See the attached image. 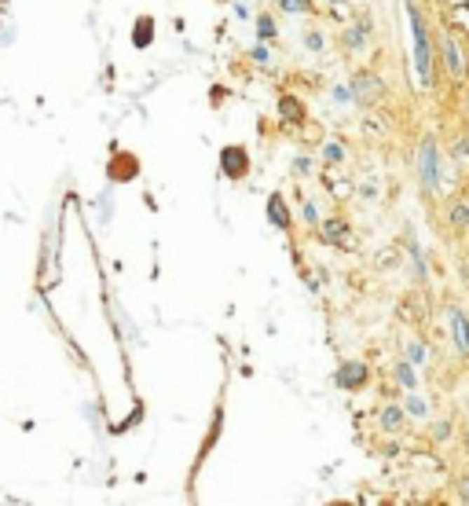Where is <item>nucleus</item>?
<instances>
[{
	"mask_svg": "<svg viewBox=\"0 0 469 506\" xmlns=\"http://www.w3.org/2000/svg\"><path fill=\"white\" fill-rule=\"evenodd\" d=\"M407 360H411L414 367H422V364L429 360V349L422 345V341H411V345H407Z\"/></svg>",
	"mask_w": 469,
	"mask_h": 506,
	"instance_id": "nucleus-21",
	"label": "nucleus"
},
{
	"mask_svg": "<svg viewBox=\"0 0 469 506\" xmlns=\"http://www.w3.org/2000/svg\"><path fill=\"white\" fill-rule=\"evenodd\" d=\"M264 213H268V224H271V227H279V232H290V227H294V217H290V206H286V199H283L279 191L268 194Z\"/></svg>",
	"mask_w": 469,
	"mask_h": 506,
	"instance_id": "nucleus-9",
	"label": "nucleus"
},
{
	"mask_svg": "<svg viewBox=\"0 0 469 506\" xmlns=\"http://www.w3.org/2000/svg\"><path fill=\"white\" fill-rule=\"evenodd\" d=\"M447 326H451V341H455V352L462 360H469V316L462 308H451L447 312Z\"/></svg>",
	"mask_w": 469,
	"mask_h": 506,
	"instance_id": "nucleus-7",
	"label": "nucleus"
},
{
	"mask_svg": "<svg viewBox=\"0 0 469 506\" xmlns=\"http://www.w3.org/2000/svg\"><path fill=\"white\" fill-rule=\"evenodd\" d=\"M465 444H469V430H465Z\"/></svg>",
	"mask_w": 469,
	"mask_h": 506,
	"instance_id": "nucleus-31",
	"label": "nucleus"
},
{
	"mask_svg": "<svg viewBox=\"0 0 469 506\" xmlns=\"http://www.w3.org/2000/svg\"><path fill=\"white\" fill-rule=\"evenodd\" d=\"M330 95H334V103H348L352 100V85H334Z\"/></svg>",
	"mask_w": 469,
	"mask_h": 506,
	"instance_id": "nucleus-27",
	"label": "nucleus"
},
{
	"mask_svg": "<svg viewBox=\"0 0 469 506\" xmlns=\"http://www.w3.org/2000/svg\"><path fill=\"white\" fill-rule=\"evenodd\" d=\"M455 495H458V502H469V473H462L455 481Z\"/></svg>",
	"mask_w": 469,
	"mask_h": 506,
	"instance_id": "nucleus-26",
	"label": "nucleus"
},
{
	"mask_svg": "<svg viewBox=\"0 0 469 506\" xmlns=\"http://www.w3.org/2000/svg\"><path fill=\"white\" fill-rule=\"evenodd\" d=\"M250 59H253V62H261V67H268V62H271L268 44H264V41H261V44H253V48H250Z\"/></svg>",
	"mask_w": 469,
	"mask_h": 506,
	"instance_id": "nucleus-24",
	"label": "nucleus"
},
{
	"mask_svg": "<svg viewBox=\"0 0 469 506\" xmlns=\"http://www.w3.org/2000/svg\"><path fill=\"white\" fill-rule=\"evenodd\" d=\"M107 176H110V180H114V184H128V180H136V176H140V158L136 154H114V158H110V166H107Z\"/></svg>",
	"mask_w": 469,
	"mask_h": 506,
	"instance_id": "nucleus-8",
	"label": "nucleus"
},
{
	"mask_svg": "<svg viewBox=\"0 0 469 506\" xmlns=\"http://www.w3.org/2000/svg\"><path fill=\"white\" fill-rule=\"evenodd\" d=\"M367 382H370V364H363V360H345L334 371V385L345 389V393H355V389H363Z\"/></svg>",
	"mask_w": 469,
	"mask_h": 506,
	"instance_id": "nucleus-4",
	"label": "nucleus"
},
{
	"mask_svg": "<svg viewBox=\"0 0 469 506\" xmlns=\"http://www.w3.org/2000/svg\"><path fill=\"white\" fill-rule=\"evenodd\" d=\"M319 227H322V239H327L330 246H341V250H348V246H352L348 220H327V224H319Z\"/></svg>",
	"mask_w": 469,
	"mask_h": 506,
	"instance_id": "nucleus-12",
	"label": "nucleus"
},
{
	"mask_svg": "<svg viewBox=\"0 0 469 506\" xmlns=\"http://www.w3.org/2000/svg\"><path fill=\"white\" fill-rule=\"evenodd\" d=\"M418 180H422L426 191L440 187V147H436V136H422V143H418Z\"/></svg>",
	"mask_w": 469,
	"mask_h": 506,
	"instance_id": "nucleus-2",
	"label": "nucleus"
},
{
	"mask_svg": "<svg viewBox=\"0 0 469 506\" xmlns=\"http://www.w3.org/2000/svg\"><path fill=\"white\" fill-rule=\"evenodd\" d=\"M301 220L308 224V227H319V224H322V220H319V209H315V202H308V199L301 202Z\"/></svg>",
	"mask_w": 469,
	"mask_h": 506,
	"instance_id": "nucleus-22",
	"label": "nucleus"
},
{
	"mask_svg": "<svg viewBox=\"0 0 469 506\" xmlns=\"http://www.w3.org/2000/svg\"><path fill=\"white\" fill-rule=\"evenodd\" d=\"M279 11H286V15H308L312 11V0H279Z\"/></svg>",
	"mask_w": 469,
	"mask_h": 506,
	"instance_id": "nucleus-19",
	"label": "nucleus"
},
{
	"mask_svg": "<svg viewBox=\"0 0 469 506\" xmlns=\"http://www.w3.org/2000/svg\"><path fill=\"white\" fill-rule=\"evenodd\" d=\"M403 407L400 404H385L381 411H378V426H381V433H400L403 430Z\"/></svg>",
	"mask_w": 469,
	"mask_h": 506,
	"instance_id": "nucleus-14",
	"label": "nucleus"
},
{
	"mask_svg": "<svg viewBox=\"0 0 469 506\" xmlns=\"http://www.w3.org/2000/svg\"><path fill=\"white\" fill-rule=\"evenodd\" d=\"M363 199L374 202V199H378V187H374V184H367V187H363Z\"/></svg>",
	"mask_w": 469,
	"mask_h": 506,
	"instance_id": "nucleus-30",
	"label": "nucleus"
},
{
	"mask_svg": "<svg viewBox=\"0 0 469 506\" xmlns=\"http://www.w3.org/2000/svg\"><path fill=\"white\" fill-rule=\"evenodd\" d=\"M440 55H444V67L455 81H465L469 77V67H465V55H462V44L455 37H440Z\"/></svg>",
	"mask_w": 469,
	"mask_h": 506,
	"instance_id": "nucleus-6",
	"label": "nucleus"
},
{
	"mask_svg": "<svg viewBox=\"0 0 469 506\" xmlns=\"http://www.w3.org/2000/svg\"><path fill=\"white\" fill-rule=\"evenodd\" d=\"M294 173H297V176H308V173H312V158L297 154V158H294Z\"/></svg>",
	"mask_w": 469,
	"mask_h": 506,
	"instance_id": "nucleus-28",
	"label": "nucleus"
},
{
	"mask_svg": "<svg viewBox=\"0 0 469 506\" xmlns=\"http://www.w3.org/2000/svg\"><path fill=\"white\" fill-rule=\"evenodd\" d=\"M458 140H462V143L455 147V154H458V158H465V154H469V136H458Z\"/></svg>",
	"mask_w": 469,
	"mask_h": 506,
	"instance_id": "nucleus-29",
	"label": "nucleus"
},
{
	"mask_svg": "<svg viewBox=\"0 0 469 506\" xmlns=\"http://www.w3.org/2000/svg\"><path fill=\"white\" fill-rule=\"evenodd\" d=\"M381 92H385V85H381V77H378V74L360 70V74L352 77V100L360 103V107H370Z\"/></svg>",
	"mask_w": 469,
	"mask_h": 506,
	"instance_id": "nucleus-5",
	"label": "nucleus"
},
{
	"mask_svg": "<svg viewBox=\"0 0 469 506\" xmlns=\"http://www.w3.org/2000/svg\"><path fill=\"white\" fill-rule=\"evenodd\" d=\"M370 29H374V26H370V22H363V19H355L348 29H345V34H341V44L348 48V52L355 55V52H363V48H367V37H370Z\"/></svg>",
	"mask_w": 469,
	"mask_h": 506,
	"instance_id": "nucleus-11",
	"label": "nucleus"
},
{
	"mask_svg": "<svg viewBox=\"0 0 469 506\" xmlns=\"http://www.w3.org/2000/svg\"><path fill=\"white\" fill-rule=\"evenodd\" d=\"M279 121H286V125H304L308 121V110H304V103L297 100V95H290V92L279 95Z\"/></svg>",
	"mask_w": 469,
	"mask_h": 506,
	"instance_id": "nucleus-10",
	"label": "nucleus"
},
{
	"mask_svg": "<svg viewBox=\"0 0 469 506\" xmlns=\"http://www.w3.org/2000/svg\"><path fill=\"white\" fill-rule=\"evenodd\" d=\"M250 147L242 143H224L220 147V173L228 176V180H246L250 176Z\"/></svg>",
	"mask_w": 469,
	"mask_h": 506,
	"instance_id": "nucleus-3",
	"label": "nucleus"
},
{
	"mask_svg": "<svg viewBox=\"0 0 469 506\" xmlns=\"http://www.w3.org/2000/svg\"><path fill=\"white\" fill-rule=\"evenodd\" d=\"M304 48H308V52H322V48H327V41H322V34L319 29H304Z\"/></svg>",
	"mask_w": 469,
	"mask_h": 506,
	"instance_id": "nucleus-23",
	"label": "nucleus"
},
{
	"mask_svg": "<svg viewBox=\"0 0 469 506\" xmlns=\"http://www.w3.org/2000/svg\"><path fill=\"white\" fill-rule=\"evenodd\" d=\"M322 161H327V166H341V161H345V147L341 143H327V147H322Z\"/></svg>",
	"mask_w": 469,
	"mask_h": 506,
	"instance_id": "nucleus-20",
	"label": "nucleus"
},
{
	"mask_svg": "<svg viewBox=\"0 0 469 506\" xmlns=\"http://www.w3.org/2000/svg\"><path fill=\"white\" fill-rule=\"evenodd\" d=\"M433 440H436V444H447V440H451V422H436V426H433Z\"/></svg>",
	"mask_w": 469,
	"mask_h": 506,
	"instance_id": "nucleus-25",
	"label": "nucleus"
},
{
	"mask_svg": "<svg viewBox=\"0 0 469 506\" xmlns=\"http://www.w3.org/2000/svg\"><path fill=\"white\" fill-rule=\"evenodd\" d=\"M407 19H411V34H414V74H418V88H433V37H429V22L422 8L407 0Z\"/></svg>",
	"mask_w": 469,
	"mask_h": 506,
	"instance_id": "nucleus-1",
	"label": "nucleus"
},
{
	"mask_svg": "<svg viewBox=\"0 0 469 506\" xmlns=\"http://www.w3.org/2000/svg\"><path fill=\"white\" fill-rule=\"evenodd\" d=\"M257 37H261V41H275V37H279V26H275L271 15H261V19H257Z\"/></svg>",
	"mask_w": 469,
	"mask_h": 506,
	"instance_id": "nucleus-17",
	"label": "nucleus"
},
{
	"mask_svg": "<svg viewBox=\"0 0 469 506\" xmlns=\"http://www.w3.org/2000/svg\"><path fill=\"white\" fill-rule=\"evenodd\" d=\"M393 374H396V382L407 389V393H414V389H418V374H414V364H411V360H400Z\"/></svg>",
	"mask_w": 469,
	"mask_h": 506,
	"instance_id": "nucleus-15",
	"label": "nucleus"
},
{
	"mask_svg": "<svg viewBox=\"0 0 469 506\" xmlns=\"http://www.w3.org/2000/svg\"><path fill=\"white\" fill-rule=\"evenodd\" d=\"M151 44H154V19H151V15H140V19L132 22V48L147 52Z\"/></svg>",
	"mask_w": 469,
	"mask_h": 506,
	"instance_id": "nucleus-13",
	"label": "nucleus"
},
{
	"mask_svg": "<svg viewBox=\"0 0 469 506\" xmlns=\"http://www.w3.org/2000/svg\"><path fill=\"white\" fill-rule=\"evenodd\" d=\"M447 224L458 227V232H465V227H469V206H465V202L451 206V209H447Z\"/></svg>",
	"mask_w": 469,
	"mask_h": 506,
	"instance_id": "nucleus-16",
	"label": "nucleus"
},
{
	"mask_svg": "<svg viewBox=\"0 0 469 506\" xmlns=\"http://www.w3.org/2000/svg\"><path fill=\"white\" fill-rule=\"evenodd\" d=\"M403 411H407L411 418H426V415H429V404H426L422 397H414V393H411L407 400H403Z\"/></svg>",
	"mask_w": 469,
	"mask_h": 506,
	"instance_id": "nucleus-18",
	"label": "nucleus"
}]
</instances>
